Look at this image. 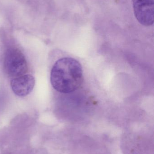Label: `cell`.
I'll return each mask as SVG.
<instances>
[{"instance_id": "1", "label": "cell", "mask_w": 154, "mask_h": 154, "mask_svg": "<svg viewBox=\"0 0 154 154\" xmlns=\"http://www.w3.org/2000/svg\"><path fill=\"white\" fill-rule=\"evenodd\" d=\"M83 71L80 63L72 58L56 61L51 72V83L57 91L68 93L77 90L83 83Z\"/></svg>"}, {"instance_id": "2", "label": "cell", "mask_w": 154, "mask_h": 154, "mask_svg": "<svg viewBox=\"0 0 154 154\" xmlns=\"http://www.w3.org/2000/svg\"><path fill=\"white\" fill-rule=\"evenodd\" d=\"M4 67L5 72L12 77L23 75L28 70L27 61L22 52L16 48L9 49L5 54Z\"/></svg>"}, {"instance_id": "3", "label": "cell", "mask_w": 154, "mask_h": 154, "mask_svg": "<svg viewBox=\"0 0 154 154\" xmlns=\"http://www.w3.org/2000/svg\"><path fill=\"white\" fill-rule=\"evenodd\" d=\"M135 16L139 23L149 26L154 23V0H132Z\"/></svg>"}, {"instance_id": "4", "label": "cell", "mask_w": 154, "mask_h": 154, "mask_svg": "<svg viewBox=\"0 0 154 154\" xmlns=\"http://www.w3.org/2000/svg\"><path fill=\"white\" fill-rule=\"evenodd\" d=\"M35 79L30 75H23L12 80L11 86L14 93L23 97L29 95L34 88Z\"/></svg>"}]
</instances>
